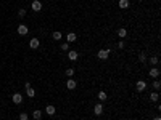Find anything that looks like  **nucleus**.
Segmentation results:
<instances>
[{"label":"nucleus","mask_w":161,"mask_h":120,"mask_svg":"<svg viewBox=\"0 0 161 120\" xmlns=\"http://www.w3.org/2000/svg\"><path fill=\"white\" fill-rule=\"evenodd\" d=\"M27 32H29L27 26H24V24H20V26H18V34L20 35H26Z\"/></svg>","instance_id":"obj_3"},{"label":"nucleus","mask_w":161,"mask_h":120,"mask_svg":"<svg viewBox=\"0 0 161 120\" xmlns=\"http://www.w3.org/2000/svg\"><path fill=\"white\" fill-rule=\"evenodd\" d=\"M68 58L71 59V61H76V59H77V58H79V53H77V51H74V50H73V51H69V53H68Z\"/></svg>","instance_id":"obj_10"},{"label":"nucleus","mask_w":161,"mask_h":120,"mask_svg":"<svg viewBox=\"0 0 161 120\" xmlns=\"http://www.w3.org/2000/svg\"><path fill=\"white\" fill-rule=\"evenodd\" d=\"M27 118H29V117H27L26 112H21V114H20V120H27Z\"/></svg>","instance_id":"obj_23"},{"label":"nucleus","mask_w":161,"mask_h":120,"mask_svg":"<svg viewBox=\"0 0 161 120\" xmlns=\"http://www.w3.org/2000/svg\"><path fill=\"white\" fill-rule=\"evenodd\" d=\"M11 101H13L15 104H21V103H23V96H21V93H15L13 96H11Z\"/></svg>","instance_id":"obj_2"},{"label":"nucleus","mask_w":161,"mask_h":120,"mask_svg":"<svg viewBox=\"0 0 161 120\" xmlns=\"http://www.w3.org/2000/svg\"><path fill=\"white\" fill-rule=\"evenodd\" d=\"M139 61L140 63H145V53H140V55H139Z\"/></svg>","instance_id":"obj_24"},{"label":"nucleus","mask_w":161,"mask_h":120,"mask_svg":"<svg viewBox=\"0 0 161 120\" xmlns=\"http://www.w3.org/2000/svg\"><path fill=\"white\" fill-rule=\"evenodd\" d=\"M93 114H95V115H102V114H103V106L102 104H95V107H93Z\"/></svg>","instance_id":"obj_4"},{"label":"nucleus","mask_w":161,"mask_h":120,"mask_svg":"<svg viewBox=\"0 0 161 120\" xmlns=\"http://www.w3.org/2000/svg\"><path fill=\"white\" fill-rule=\"evenodd\" d=\"M52 37H53V40H61V37H63V35H61V32L55 31V32L52 34Z\"/></svg>","instance_id":"obj_17"},{"label":"nucleus","mask_w":161,"mask_h":120,"mask_svg":"<svg viewBox=\"0 0 161 120\" xmlns=\"http://www.w3.org/2000/svg\"><path fill=\"white\" fill-rule=\"evenodd\" d=\"M55 111H56V109H55V106H52V104H49V106L45 107V112L49 114V115H53V114H55Z\"/></svg>","instance_id":"obj_12"},{"label":"nucleus","mask_w":161,"mask_h":120,"mask_svg":"<svg viewBox=\"0 0 161 120\" xmlns=\"http://www.w3.org/2000/svg\"><path fill=\"white\" fill-rule=\"evenodd\" d=\"M18 15H20V16L23 18V16H24V15H26V10H24V8H21L20 11H18Z\"/></svg>","instance_id":"obj_26"},{"label":"nucleus","mask_w":161,"mask_h":120,"mask_svg":"<svg viewBox=\"0 0 161 120\" xmlns=\"http://www.w3.org/2000/svg\"><path fill=\"white\" fill-rule=\"evenodd\" d=\"M66 75L69 77V79H73V75H74V69H71V67L66 69Z\"/></svg>","instance_id":"obj_20"},{"label":"nucleus","mask_w":161,"mask_h":120,"mask_svg":"<svg viewBox=\"0 0 161 120\" xmlns=\"http://www.w3.org/2000/svg\"><path fill=\"white\" fill-rule=\"evenodd\" d=\"M97 56L100 58V59H108V56H110V50H100L98 53H97Z\"/></svg>","instance_id":"obj_1"},{"label":"nucleus","mask_w":161,"mask_h":120,"mask_svg":"<svg viewBox=\"0 0 161 120\" xmlns=\"http://www.w3.org/2000/svg\"><path fill=\"white\" fill-rule=\"evenodd\" d=\"M119 8L121 10L129 8V0H119Z\"/></svg>","instance_id":"obj_13"},{"label":"nucleus","mask_w":161,"mask_h":120,"mask_svg":"<svg viewBox=\"0 0 161 120\" xmlns=\"http://www.w3.org/2000/svg\"><path fill=\"white\" fill-rule=\"evenodd\" d=\"M98 99H100V101H105V99H106V93H105V91H100V93H98Z\"/></svg>","instance_id":"obj_22"},{"label":"nucleus","mask_w":161,"mask_h":120,"mask_svg":"<svg viewBox=\"0 0 161 120\" xmlns=\"http://www.w3.org/2000/svg\"><path fill=\"white\" fill-rule=\"evenodd\" d=\"M158 98H159V96H158V93H151V94H150V99L153 101V103H156V101H158Z\"/></svg>","instance_id":"obj_19"},{"label":"nucleus","mask_w":161,"mask_h":120,"mask_svg":"<svg viewBox=\"0 0 161 120\" xmlns=\"http://www.w3.org/2000/svg\"><path fill=\"white\" fill-rule=\"evenodd\" d=\"M126 35H127V31H126V27H121L118 31V37H121V39H126Z\"/></svg>","instance_id":"obj_14"},{"label":"nucleus","mask_w":161,"mask_h":120,"mask_svg":"<svg viewBox=\"0 0 161 120\" xmlns=\"http://www.w3.org/2000/svg\"><path fill=\"white\" fill-rule=\"evenodd\" d=\"M61 50H64V51H66V50H69V43H68V42H66V43H63V45H61Z\"/></svg>","instance_id":"obj_25"},{"label":"nucleus","mask_w":161,"mask_h":120,"mask_svg":"<svg viewBox=\"0 0 161 120\" xmlns=\"http://www.w3.org/2000/svg\"><path fill=\"white\" fill-rule=\"evenodd\" d=\"M147 88V83L144 80H139L137 82V91H144V90Z\"/></svg>","instance_id":"obj_7"},{"label":"nucleus","mask_w":161,"mask_h":120,"mask_svg":"<svg viewBox=\"0 0 161 120\" xmlns=\"http://www.w3.org/2000/svg\"><path fill=\"white\" fill-rule=\"evenodd\" d=\"M77 85H76V80H73V79H69L68 82H66V88L68 90H74Z\"/></svg>","instance_id":"obj_11"},{"label":"nucleus","mask_w":161,"mask_h":120,"mask_svg":"<svg viewBox=\"0 0 161 120\" xmlns=\"http://www.w3.org/2000/svg\"><path fill=\"white\" fill-rule=\"evenodd\" d=\"M148 61H150V63H151L153 66H156V64L159 63V59H158V56H151L150 59H148Z\"/></svg>","instance_id":"obj_18"},{"label":"nucleus","mask_w":161,"mask_h":120,"mask_svg":"<svg viewBox=\"0 0 161 120\" xmlns=\"http://www.w3.org/2000/svg\"><path fill=\"white\" fill-rule=\"evenodd\" d=\"M31 7H32L34 11H40V10H42V3H40V0H34Z\"/></svg>","instance_id":"obj_5"},{"label":"nucleus","mask_w":161,"mask_h":120,"mask_svg":"<svg viewBox=\"0 0 161 120\" xmlns=\"http://www.w3.org/2000/svg\"><path fill=\"white\" fill-rule=\"evenodd\" d=\"M39 45H40L39 39H31V42H29V46H31V48H34V50H37V48H39Z\"/></svg>","instance_id":"obj_6"},{"label":"nucleus","mask_w":161,"mask_h":120,"mask_svg":"<svg viewBox=\"0 0 161 120\" xmlns=\"http://www.w3.org/2000/svg\"><path fill=\"white\" fill-rule=\"evenodd\" d=\"M118 46H119V48H124V42L121 40V42H119V43H118Z\"/></svg>","instance_id":"obj_27"},{"label":"nucleus","mask_w":161,"mask_h":120,"mask_svg":"<svg viewBox=\"0 0 161 120\" xmlns=\"http://www.w3.org/2000/svg\"><path fill=\"white\" fill-rule=\"evenodd\" d=\"M151 87H153L155 90H159V88H161V83H159V80H155V82H153V85H151Z\"/></svg>","instance_id":"obj_21"},{"label":"nucleus","mask_w":161,"mask_h":120,"mask_svg":"<svg viewBox=\"0 0 161 120\" xmlns=\"http://www.w3.org/2000/svg\"><path fill=\"white\" fill-rule=\"evenodd\" d=\"M32 117H34V120H40V118H42V112H40L39 109H35L32 112Z\"/></svg>","instance_id":"obj_15"},{"label":"nucleus","mask_w":161,"mask_h":120,"mask_svg":"<svg viewBox=\"0 0 161 120\" xmlns=\"http://www.w3.org/2000/svg\"><path fill=\"white\" fill-rule=\"evenodd\" d=\"M66 40H68V43H71V42H76V40H77V35H76L74 32H69V34L66 35Z\"/></svg>","instance_id":"obj_9"},{"label":"nucleus","mask_w":161,"mask_h":120,"mask_svg":"<svg viewBox=\"0 0 161 120\" xmlns=\"http://www.w3.org/2000/svg\"><path fill=\"white\" fill-rule=\"evenodd\" d=\"M26 93H27L29 98H34V96H35V90L32 87H29V88H26Z\"/></svg>","instance_id":"obj_16"},{"label":"nucleus","mask_w":161,"mask_h":120,"mask_svg":"<svg viewBox=\"0 0 161 120\" xmlns=\"http://www.w3.org/2000/svg\"><path fill=\"white\" fill-rule=\"evenodd\" d=\"M150 77H153V79H158V75H159V69H156V67H151L150 69V74H148Z\"/></svg>","instance_id":"obj_8"},{"label":"nucleus","mask_w":161,"mask_h":120,"mask_svg":"<svg viewBox=\"0 0 161 120\" xmlns=\"http://www.w3.org/2000/svg\"><path fill=\"white\" fill-rule=\"evenodd\" d=\"M155 120H161V118H159V117H155Z\"/></svg>","instance_id":"obj_28"}]
</instances>
